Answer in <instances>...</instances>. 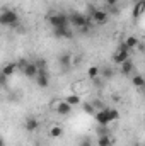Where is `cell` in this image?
Instances as JSON below:
<instances>
[{"label": "cell", "mask_w": 145, "mask_h": 146, "mask_svg": "<svg viewBox=\"0 0 145 146\" xmlns=\"http://www.w3.org/2000/svg\"><path fill=\"white\" fill-rule=\"evenodd\" d=\"M79 146H92V139H91L89 136H84V138H80Z\"/></svg>", "instance_id": "obj_25"}, {"label": "cell", "mask_w": 145, "mask_h": 146, "mask_svg": "<svg viewBox=\"0 0 145 146\" xmlns=\"http://www.w3.org/2000/svg\"><path fill=\"white\" fill-rule=\"evenodd\" d=\"M72 60H73V56L68 53V51L62 53V54L58 56V65H60V68H62L63 72L70 70V68H72Z\"/></svg>", "instance_id": "obj_9"}, {"label": "cell", "mask_w": 145, "mask_h": 146, "mask_svg": "<svg viewBox=\"0 0 145 146\" xmlns=\"http://www.w3.org/2000/svg\"><path fill=\"white\" fill-rule=\"evenodd\" d=\"M92 104H94L96 110H103V109H106V106L103 104V100H101V99H96V100H92Z\"/></svg>", "instance_id": "obj_26"}, {"label": "cell", "mask_w": 145, "mask_h": 146, "mask_svg": "<svg viewBox=\"0 0 145 146\" xmlns=\"http://www.w3.org/2000/svg\"><path fill=\"white\" fill-rule=\"evenodd\" d=\"M50 138H62V134H63V129H62V126H51L50 127Z\"/></svg>", "instance_id": "obj_19"}, {"label": "cell", "mask_w": 145, "mask_h": 146, "mask_svg": "<svg viewBox=\"0 0 145 146\" xmlns=\"http://www.w3.org/2000/svg\"><path fill=\"white\" fill-rule=\"evenodd\" d=\"M108 134H111L109 126H101V124H97V127H96V136L99 138V136H108Z\"/></svg>", "instance_id": "obj_22"}, {"label": "cell", "mask_w": 145, "mask_h": 146, "mask_svg": "<svg viewBox=\"0 0 145 146\" xmlns=\"http://www.w3.org/2000/svg\"><path fill=\"white\" fill-rule=\"evenodd\" d=\"M17 68H19L17 63H5V65L2 66V75H3L5 78H9V76H12L14 73L17 72Z\"/></svg>", "instance_id": "obj_14"}, {"label": "cell", "mask_w": 145, "mask_h": 146, "mask_svg": "<svg viewBox=\"0 0 145 146\" xmlns=\"http://www.w3.org/2000/svg\"><path fill=\"white\" fill-rule=\"evenodd\" d=\"M132 83H133L137 88H144V87H145V78L142 76V75H138V73H137V75H133V76H132Z\"/></svg>", "instance_id": "obj_18"}, {"label": "cell", "mask_w": 145, "mask_h": 146, "mask_svg": "<svg viewBox=\"0 0 145 146\" xmlns=\"http://www.w3.org/2000/svg\"><path fill=\"white\" fill-rule=\"evenodd\" d=\"M94 119L101 126H109L111 122H114V121L119 119V112L116 109H113V107H106V109H103V110H97L96 115H94Z\"/></svg>", "instance_id": "obj_1"}, {"label": "cell", "mask_w": 145, "mask_h": 146, "mask_svg": "<svg viewBox=\"0 0 145 146\" xmlns=\"http://www.w3.org/2000/svg\"><path fill=\"white\" fill-rule=\"evenodd\" d=\"M133 72H135V65H133V61H132V60H126L125 63H121V65H119V73H123L125 76H130Z\"/></svg>", "instance_id": "obj_13"}, {"label": "cell", "mask_w": 145, "mask_h": 146, "mask_svg": "<svg viewBox=\"0 0 145 146\" xmlns=\"http://www.w3.org/2000/svg\"><path fill=\"white\" fill-rule=\"evenodd\" d=\"M125 42H126V46H128L130 49H133V48H137V46H138V39H137V37H133V36L126 37V41H125Z\"/></svg>", "instance_id": "obj_24"}, {"label": "cell", "mask_w": 145, "mask_h": 146, "mask_svg": "<svg viewBox=\"0 0 145 146\" xmlns=\"http://www.w3.org/2000/svg\"><path fill=\"white\" fill-rule=\"evenodd\" d=\"M142 2H144V3H145V0H142Z\"/></svg>", "instance_id": "obj_29"}, {"label": "cell", "mask_w": 145, "mask_h": 146, "mask_svg": "<svg viewBox=\"0 0 145 146\" xmlns=\"http://www.w3.org/2000/svg\"><path fill=\"white\" fill-rule=\"evenodd\" d=\"M38 127H39V121H38L36 117H33V115L26 117V121H24V129H26L28 133H34Z\"/></svg>", "instance_id": "obj_12"}, {"label": "cell", "mask_w": 145, "mask_h": 146, "mask_svg": "<svg viewBox=\"0 0 145 146\" xmlns=\"http://www.w3.org/2000/svg\"><path fill=\"white\" fill-rule=\"evenodd\" d=\"M80 107H82V112L84 114H87V115H96V107H94V104L92 102H87V100H84L82 104H80Z\"/></svg>", "instance_id": "obj_16"}, {"label": "cell", "mask_w": 145, "mask_h": 146, "mask_svg": "<svg viewBox=\"0 0 145 146\" xmlns=\"http://www.w3.org/2000/svg\"><path fill=\"white\" fill-rule=\"evenodd\" d=\"M51 107L55 110V114H58V115H62V117H67V115H70L72 114V106L70 104H67L65 100H55V102H51Z\"/></svg>", "instance_id": "obj_8"}, {"label": "cell", "mask_w": 145, "mask_h": 146, "mask_svg": "<svg viewBox=\"0 0 145 146\" xmlns=\"http://www.w3.org/2000/svg\"><path fill=\"white\" fill-rule=\"evenodd\" d=\"M87 76H89L91 80L99 78V76H101V68H99V66H89V70H87Z\"/></svg>", "instance_id": "obj_20"}, {"label": "cell", "mask_w": 145, "mask_h": 146, "mask_svg": "<svg viewBox=\"0 0 145 146\" xmlns=\"http://www.w3.org/2000/svg\"><path fill=\"white\" fill-rule=\"evenodd\" d=\"M130 48L126 46V42L123 41L119 46H118V49H116V53L113 54V63H116V65H121V63H125L126 60H130Z\"/></svg>", "instance_id": "obj_5"}, {"label": "cell", "mask_w": 145, "mask_h": 146, "mask_svg": "<svg viewBox=\"0 0 145 146\" xmlns=\"http://www.w3.org/2000/svg\"><path fill=\"white\" fill-rule=\"evenodd\" d=\"M89 19H91L94 24L103 26V24H106L109 21V14L106 10H103V9H94V7H91V9H89Z\"/></svg>", "instance_id": "obj_4"}, {"label": "cell", "mask_w": 145, "mask_h": 146, "mask_svg": "<svg viewBox=\"0 0 145 146\" xmlns=\"http://www.w3.org/2000/svg\"><path fill=\"white\" fill-rule=\"evenodd\" d=\"M68 21H70V24L73 27H77L79 31H87L91 19L87 15L80 14V12H72V14H68Z\"/></svg>", "instance_id": "obj_3"}, {"label": "cell", "mask_w": 145, "mask_h": 146, "mask_svg": "<svg viewBox=\"0 0 145 146\" xmlns=\"http://www.w3.org/2000/svg\"><path fill=\"white\" fill-rule=\"evenodd\" d=\"M53 34H55V37H60V39H70V37H73V33H72V29H70L68 26L53 29Z\"/></svg>", "instance_id": "obj_11"}, {"label": "cell", "mask_w": 145, "mask_h": 146, "mask_svg": "<svg viewBox=\"0 0 145 146\" xmlns=\"http://www.w3.org/2000/svg\"><path fill=\"white\" fill-rule=\"evenodd\" d=\"M34 63H36V66L39 68V70H46V60H43V58H39V60H36Z\"/></svg>", "instance_id": "obj_27"}, {"label": "cell", "mask_w": 145, "mask_h": 146, "mask_svg": "<svg viewBox=\"0 0 145 146\" xmlns=\"http://www.w3.org/2000/svg\"><path fill=\"white\" fill-rule=\"evenodd\" d=\"M48 24L51 26V29H58V27H65V26H68L70 21H68V15L56 12V14H51V15L48 17Z\"/></svg>", "instance_id": "obj_6"}, {"label": "cell", "mask_w": 145, "mask_h": 146, "mask_svg": "<svg viewBox=\"0 0 145 146\" xmlns=\"http://www.w3.org/2000/svg\"><path fill=\"white\" fill-rule=\"evenodd\" d=\"M63 100H65L67 104H70L72 107H77V106H80V104L84 102V100L80 99V95H77V94H68Z\"/></svg>", "instance_id": "obj_15"}, {"label": "cell", "mask_w": 145, "mask_h": 146, "mask_svg": "<svg viewBox=\"0 0 145 146\" xmlns=\"http://www.w3.org/2000/svg\"><path fill=\"white\" fill-rule=\"evenodd\" d=\"M96 143H97V146H113L114 145V139H113L111 134H108V136H99Z\"/></svg>", "instance_id": "obj_17"}, {"label": "cell", "mask_w": 145, "mask_h": 146, "mask_svg": "<svg viewBox=\"0 0 145 146\" xmlns=\"http://www.w3.org/2000/svg\"><path fill=\"white\" fill-rule=\"evenodd\" d=\"M19 68L22 70L24 76H28V78H36L38 73H39V68L36 66V63H34V61L21 60V61H19Z\"/></svg>", "instance_id": "obj_7"}, {"label": "cell", "mask_w": 145, "mask_h": 146, "mask_svg": "<svg viewBox=\"0 0 145 146\" xmlns=\"http://www.w3.org/2000/svg\"><path fill=\"white\" fill-rule=\"evenodd\" d=\"M36 83H38V87H41V88H48V85H50L48 70H39V73L36 76Z\"/></svg>", "instance_id": "obj_10"}, {"label": "cell", "mask_w": 145, "mask_h": 146, "mask_svg": "<svg viewBox=\"0 0 145 146\" xmlns=\"http://www.w3.org/2000/svg\"><path fill=\"white\" fill-rule=\"evenodd\" d=\"M19 22V14L12 9H3L0 14V24L5 27H15Z\"/></svg>", "instance_id": "obj_2"}, {"label": "cell", "mask_w": 145, "mask_h": 146, "mask_svg": "<svg viewBox=\"0 0 145 146\" xmlns=\"http://www.w3.org/2000/svg\"><path fill=\"white\" fill-rule=\"evenodd\" d=\"M145 10V3L140 0V2H137L135 3V7H133V17L137 19V17H140L142 15V12Z\"/></svg>", "instance_id": "obj_21"}, {"label": "cell", "mask_w": 145, "mask_h": 146, "mask_svg": "<svg viewBox=\"0 0 145 146\" xmlns=\"http://www.w3.org/2000/svg\"><path fill=\"white\" fill-rule=\"evenodd\" d=\"M116 3H118V0H106V5H108L109 9L111 7H116Z\"/></svg>", "instance_id": "obj_28"}, {"label": "cell", "mask_w": 145, "mask_h": 146, "mask_svg": "<svg viewBox=\"0 0 145 146\" xmlns=\"http://www.w3.org/2000/svg\"><path fill=\"white\" fill-rule=\"evenodd\" d=\"M113 75H114V70H113V68H109V66H103V68H101V78H103V80L113 78Z\"/></svg>", "instance_id": "obj_23"}]
</instances>
